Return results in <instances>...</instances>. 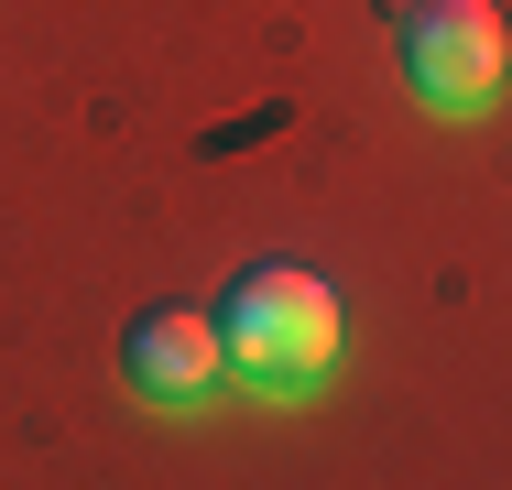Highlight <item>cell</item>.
<instances>
[{
  "label": "cell",
  "mask_w": 512,
  "mask_h": 490,
  "mask_svg": "<svg viewBox=\"0 0 512 490\" xmlns=\"http://www.w3.org/2000/svg\"><path fill=\"white\" fill-rule=\"evenodd\" d=\"M393 44H404V88L425 109H447V120H469V109H491L502 98V11L491 0H404L393 11Z\"/></svg>",
  "instance_id": "cell-2"
},
{
  "label": "cell",
  "mask_w": 512,
  "mask_h": 490,
  "mask_svg": "<svg viewBox=\"0 0 512 490\" xmlns=\"http://www.w3.org/2000/svg\"><path fill=\"white\" fill-rule=\"evenodd\" d=\"M207 327H218L229 371L262 382V392H316L327 371H338V338H349L338 294L316 284L306 262H240L229 294L207 305Z\"/></svg>",
  "instance_id": "cell-1"
},
{
  "label": "cell",
  "mask_w": 512,
  "mask_h": 490,
  "mask_svg": "<svg viewBox=\"0 0 512 490\" xmlns=\"http://www.w3.org/2000/svg\"><path fill=\"white\" fill-rule=\"evenodd\" d=\"M229 371V349H218V327H207L197 305H142L131 316V338H120V382L142 392V403H207Z\"/></svg>",
  "instance_id": "cell-3"
}]
</instances>
